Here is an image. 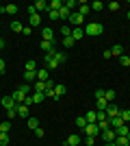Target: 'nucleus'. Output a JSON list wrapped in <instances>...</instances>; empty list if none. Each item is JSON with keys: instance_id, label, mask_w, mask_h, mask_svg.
<instances>
[{"instance_id": "nucleus-54", "label": "nucleus", "mask_w": 130, "mask_h": 146, "mask_svg": "<svg viewBox=\"0 0 130 146\" xmlns=\"http://www.w3.org/2000/svg\"><path fill=\"white\" fill-rule=\"evenodd\" d=\"M35 135H37V137H43V129L37 127V129H35Z\"/></svg>"}, {"instance_id": "nucleus-48", "label": "nucleus", "mask_w": 130, "mask_h": 146, "mask_svg": "<svg viewBox=\"0 0 130 146\" xmlns=\"http://www.w3.org/2000/svg\"><path fill=\"white\" fill-rule=\"evenodd\" d=\"M85 144H87V146H93V144H95V137H91V135H87V137H85Z\"/></svg>"}, {"instance_id": "nucleus-49", "label": "nucleus", "mask_w": 130, "mask_h": 146, "mask_svg": "<svg viewBox=\"0 0 130 146\" xmlns=\"http://www.w3.org/2000/svg\"><path fill=\"white\" fill-rule=\"evenodd\" d=\"M102 120H108V116H106V111H98V122Z\"/></svg>"}, {"instance_id": "nucleus-14", "label": "nucleus", "mask_w": 130, "mask_h": 146, "mask_svg": "<svg viewBox=\"0 0 130 146\" xmlns=\"http://www.w3.org/2000/svg\"><path fill=\"white\" fill-rule=\"evenodd\" d=\"M33 7L37 9V13H43V11L48 13V2H46V0H37V2H35Z\"/></svg>"}, {"instance_id": "nucleus-31", "label": "nucleus", "mask_w": 130, "mask_h": 146, "mask_svg": "<svg viewBox=\"0 0 130 146\" xmlns=\"http://www.w3.org/2000/svg\"><path fill=\"white\" fill-rule=\"evenodd\" d=\"M33 90L35 92H46V83H43V81H35V83H33Z\"/></svg>"}, {"instance_id": "nucleus-5", "label": "nucleus", "mask_w": 130, "mask_h": 146, "mask_svg": "<svg viewBox=\"0 0 130 146\" xmlns=\"http://www.w3.org/2000/svg\"><path fill=\"white\" fill-rule=\"evenodd\" d=\"M100 135H102V140H104V144H108V142H115V137H117L113 129H106V131H102Z\"/></svg>"}, {"instance_id": "nucleus-60", "label": "nucleus", "mask_w": 130, "mask_h": 146, "mask_svg": "<svg viewBox=\"0 0 130 146\" xmlns=\"http://www.w3.org/2000/svg\"><path fill=\"white\" fill-rule=\"evenodd\" d=\"M0 133H2V131H0Z\"/></svg>"}, {"instance_id": "nucleus-30", "label": "nucleus", "mask_w": 130, "mask_h": 146, "mask_svg": "<svg viewBox=\"0 0 130 146\" xmlns=\"http://www.w3.org/2000/svg\"><path fill=\"white\" fill-rule=\"evenodd\" d=\"M39 24H41V15H39V13L31 15V29H33V26H39Z\"/></svg>"}, {"instance_id": "nucleus-23", "label": "nucleus", "mask_w": 130, "mask_h": 146, "mask_svg": "<svg viewBox=\"0 0 130 146\" xmlns=\"http://www.w3.org/2000/svg\"><path fill=\"white\" fill-rule=\"evenodd\" d=\"M115 135H124V137H128V135H130L128 124H124V127H119V129H115Z\"/></svg>"}, {"instance_id": "nucleus-53", "label": "nucleus", "mask_w": 130, "mask_h": 146, "mask_svg": "<svg viewBox=\"0 0 130 146\" xmlns=\"http://www.w3.org/2000/svg\"><path fill=\"white\" fill-rule=\"evenodd\" d=\"M26 11H28V18H31V15H35V13H37V9H35V7H28V9H26Z\"/></svg>"}, {"instance_id": "nucleus-35", "label": "nucleus", "mask_w": 130, "mask_h": 146, "mask_svg": "<svg viewBox=\"0 0 130 146\" xmlns=\"http://www.w3.org/2000/svg\"><path fill=\"white\" fill-rule=\"evenodd\" d=\"M15 116H18V105H15V107H11V109H7V118H9V120H13Z\"/></svg>"}, {"instance_id": "nucleus-37", "label": "nucleus", "mask_w": 130, "mask_h": 146, "mask_svg": "<svg viewBox=\"0 0 130 146\" xmlns=\"http://www.w3.org/2000/svg\"><path fill=\"white\" fill-rule=\"evenodd\" d=\"M9 129H11V120H5L0 124V131H2V133H9Z\"/></svg>"}, {"instance_id": "nucleus-43", "label": "nucleus", "mask_w": 130, "mask_h": 146, "mask_svg": "<svg viewBox=\"0 0 130 146\" xmlns=\"http://www.w3.org/2000/svg\"><path fill=\"white\" fill-rule=\"evenodd\" d=\"M48 18L52 20V22H56V20H61V18H59V11H48Z\"/></svg>"}, {"instance_id": "nucleus-19", "label": "nucleus", "mask_w": 130, "mask_h": 146, "mask_svg": "<svg viewBox=\"0 0 130 146\" xmlns=\"http://www.w3.org/2000/svg\"><path fill=\"white\" fill-rule=\"evenodd\" d=\"M54 61L61 66V63H65V61H67V55H65V52H61V50H56V52H54Z\"/></svg>"}, {"instance_id": "nucleus-46", "label": "nucleus", "mask_w": 130, "mask_h": 146, "mask_svg": "<svg viewBox=\"0 0 130 146\" xmlns=\"http://www.w3.org/2000/svg\"><path fill=\"white\" fill-rule=\"evenodd\" d=\"M52 90H54V83H52V81H46V92H52ZM46 92H43V94H46Z\"/></svg>"}, {"instance_id": "nucleus-59", "label": "nucleus", "mask_w": 130, "mask_h": 146, "mask_svg": "<svg viewBox=\"0 0 130 146\" xmlns=\"http://www.w3.org/2000/svg\"><path fill=\"white\" fill-rule=\"evenodd\" d=\"M65 146H69V144H65Z\"/></svg>"}, {"instance_id": "nucleus-39", "label": "nucleus", "mask_w": 130, "mask_h": 146, "mask_svg": "<svg viewBox=\"0 0 130 146\" xmlns=\"http://www.w3.org/2000/svg\"><path fill=\"white\" fill-rule=\"evenodd\" d=\"M119 116H122V120H124L126 124L130 122V111H128V109H122V113H119Z\"/></svg>"}, {"instance_id": "nucleus-44", "label": "nucleus", "mask_w": 130, "mask_h": 146, "mask_svg": "<svg viewBox=\"0 0 130 146\" xmlns=\"http://www.w3.org/2000/svg\"><path fill=\"white\" fill-rule=\"evenodd\" d=\"M54 92L59 94V98H61L63 94H65V85H54Z\"/></svg>"}, {"instance_id": "nucleus-1", "label": "nucleus", "mask_w": 130, "mask_h": 146, "mask_svg": "<svg viewBox=\"0 0 130 146\" xmlns=\"http://www.w3.org/2000/svg\"><path fill=\"white\" fill-rule=\"evenodd\" d=\"M102 33H104V24H100V22H89L85 26V35H89V37H98Z\"/></svg>"}, {"instance_id": "nucleus-8", "label": "nucleus", "mask_w": 130, "mask_h": 146, "mask_svg": "<svg viewBox=\"0 0 130 146\" xmlns=\"http://www.w3.org/2000/svg\"><path fill=\"white\" fill-rule=\"evenodd\" d=\"M108 124H111V129L115 131V129H119V127H124L126 122L122 120V116H115V118H108Z\"/></svg>"}, {"instance_id": "nucleus-16", "label": "nucleus", "mask_w": 130, "mask_h": 146, "mask_svg": "<svg viewBox=\"0 0 130 146\" xmlns=\"http://www.w3.org/2000/svg\"><path fill=\"white\" fill-rule=\"evenodd\" d=\"M69 15H72V11H69L67 7L63 5V7H61V11H59V18H61L63 22H67V20H69Z\"/></svg>"}, {"instance_id": "nucleus-24", "label": "nucleus", "mask_w": 130, "mask_h": 146, "mask_svg": "<svg viewBox=\"0 0 130 146\" xmlns=\"http://www.w3.org/2000/svg\"><path fill=\"white\" fill-rule=\"evenodd\" d=\"M89 7H91V11H102V9H104L106 5L102 2V0H95V2H91Z\"/></svg>"}, {"instance_id": "nucleus-10", "label": "nucleus", "mask_w": 130, "mask_h": 146, "mask_svg": "<svg viewBox=\"0 0 130 146\" xmlns=\"http://www.w3.org/2000/svg\"><path fill=\"white\" fill-rule=\"evenodd\" d=\"M22 79L31 85V83H35L37 81V72H31V70H24V74H22Z\"/></svg>"}, {"instance_id": "nucleus-47", "label": "nucleus", "mask_w": 130, "mask_h": 146, "mask_svg": "<svg viewBox=\"0 0 130 146\" xmlns=\"http://www.w3.org/2000/svg\"><path fill=\"white\" fill-rule=\"evenodd\" d=\"M108 9H111V11H119V2H108Z\"/></svg>"}, {"instance_id": "nucleus-32", "label": "nucleus", "mask_w": 130, "mask_h": 146, "mask_svg": "<svg viewBox=\"0 0 130 146\" xmlns=\"http://www.w3.org/2000/svg\"><path fill=\"white\" fill-rule=\"evenodd\" d=\"M115 146H128V137H124V135H117V137H115Z\"/></svg>"}, {"instance_id": "nucleus-51", "label": "nucleus", "mask_w": 130, "mask_h": 146, "mask_svg": "<svg viewBox=\"0 0 130 146\" xmlns=\"http://www.w3.org/2000/svg\"><path fill=\"white\" fill-rule=\"evenodd\" d=\"M7 72V63H5V59H0V74H5Z\"/></svg>"}, {"instance_id": "nucleus-57", "label": "nucleus", "mask_w": 130, "mask_h": 146, "mask_svg": "<svg viewBox=\"0 0 130 146\" xmlns=\"http://www.w3.org/2000/svg\"><path fill=\"white\" fill-rule=\"evenodd\" d=\"M128 146H130V135H128Z\"/></svg>"}, {"instance_id": "nucleus-56", "label": "nucleus", "mask_w": 130, "mask_h": 146, "mask_svg": "<svg viewBox=\"0 0 130 146\" xmlns=\"http://www.w3.org/2000/svg\"><path fill=\"white\" fill-rule=\"evenodd\" d=\"M104 146H115V142H108V144H104Z\"/></svg>"}, {"instance_id": "nucleus-50", "label": "nucleus", "mask_w": 130, "mask_h": 146, "mask_svg": "<svg viewBox=\"0 0 130 146\" xmlns=\"http://www.w3.org/2000/svg\"><path fill=\"white\" fill-rule=\"evenodd\" d=\"M20 90L24 92V94H31V85H28V83H24V85H20Z\"/></svg>"}, {"instance_id": "nucleus-28", "label": "nucleus", "mask_w": 130, "mask_h": 146, "mask_svg": "<svg viewBox=\"0 0 130 146\" xmlns=\"http://www.w3.org/2000/svg\"><path fill=\"white\" fill-rule=\"evenodd\" d=\"M26 122H28V129H33V131H35V129L39 127V120H37V118H33V116H28V118H26Z\"/></svg>"}, {"instance_id": "nucleus-45", "label": "nucleus", "mask_w": 130, "mask_h": 146, "mask_svg": "<svg viewBox=\"0 0 130 146\" xmlns=\"http://www.w3.org/2000/svg\"><path fill=\"white\" fill-rule=\"evenodd\" d=\"M63 5L67 7L69 11H72V9H74V7H78V2H76V0H67V2H63Z\"/></svg>"}, {"instance_id": "nucleus-38", "label": "nucleus", "mask_w": 130, "mask_h": 146, "mask_svg": "<svg viewBox=\"0 0 130 146\" xmlns=\"http://www.w3.org/2000/svg\"><path fill=\"white\" fill-rule=\"evenodd\" d=\"M98 129H100V133H102V131H106V129H111L108 120H102V122H98Z\"/></svg>"}, {"instance_id": "nucleus-55", "label": "nucleus", "mask_w": 130, "mask_h": 146, "mask_svg": "<svg viewBox=\"0 0 130 146\" xmlns=\"http://www.w3.org/2000/svg\"><path fill=\"white\" fill-rule=\"evenodd\" d=\"M5 46H7V42H5V39H0V50L5 48Z\"/></svg>"}, {"instance_id": "nucleus-12", "label": "nucleus", "mask_w": 130, "mask_h": 146, "mask_svg": "<svg viewBox=\"0 0 130 146\" xmlns=\"http://www.w3.org/2000/svg\"><path fill=\"white\" fill-rule=\"evenodd\" d=\"M0 105L5 107V109H11V107H15V100H13V96H2V100H0Z\"/></svg>"}, {"instance_id": "nucleus-34", "label": "nucleus", "mask_w": 130, "mask_h": 146, "mask_svg": "<svg viewBox=\"0 0 130 146\" xmlns=\"http://www.w3.org/2000/svg\"><path fill=\"white\" fill-rule=\"evenodd\" d=\"M61 35L63 37H69V35H72V26H69V24H63L61 26Z\"/></svg>"}, {"instance_id": "nucleus-26", "label": "nucleus", "mask_w": 130, "mask_h": 146, "mask_svg": "<svg viewBox=\"0 0 130 146\" xmlns=\"http://www.w3.org/2000/svg\"><path fill=\"white\" fill-rule=\"evenodd\" d=\"M85 120L87 122H98V111H87V113H85Z\"/></svg>"}, {"instance_id": "nucleus-20", "label": "nucleus", "mask_w": 130, "mask_h": 146, "mask_svg": "<svg viewBox=\"0 0 130 146\" xmlns=\"http://www.w3.org/2000/svg\"><path fill=\"white\" fill-rule=\"evenodd\" d=\"M89 11H91V7L87 5V2H78V13H80L82 18H85V15H87Z\"/></svg>"}, {"instance_id": "nucleus-11", "label": "nucleus", "mask_w": 130, "mask_h": 146, "mask_svg": "<svg viewBox=\"0 0 130 146\" xmlns=\"http://www.w3.org/2000/svg\"><path fill=\"white\" fill-rule=\"evenodd\" d=\"M26 96H28V94H24V92L20 90V87H18L15 92H13V100H15L18 105H22V103H24V100H26Z\"/></svg>"}, {"instance_id": "nucleus-25", "label": "nucleus", "mask_w": 130, "mask_h": 146, "mask_svg": "<svg viewBox=\"0 0 130 146\" xmlns=\"http://www.w3.org/2000/svg\"><path fill=\"white\" fill-rule=\"evenodd\" d=\"M115 96H117V92H115V90H106L104 92V98L108 100V103H115Z\"/></svg>"}, {"instance_id": "nucleus-58", "label": "nucleus", "mask_w": 130, "mask_h": 146, "mask_svg": "<svg viewBox=\"0 0 130 146\" xmlns=\"http://www.w3.org/2000/svg\"><path fill=\"white\" fill-rule=\"evenodd\" d=\"M128 20H130V11H128Z\"/></svg>"}, {"instance_id": "nucleus-33", "label": "nucleus", "mask_w": 130, "mask_h": 146, "mask_svg": "<svg viewBox=\"0 0 130 146\" xmlns=\"http://www.w3.org/2000/svg\"><path fill=\"white\" fill-rule=\"evenodd\" d=\"M87 124H89V122L85 120V116H78V118H76V127H78V129H85Z\"/></svg>"}, {"instance_id": "nucleus-13", "label": "nucleus", "mask_w": 130, "mask_h": 146, "mask_svg": "<svg viewBox=\"0 0 130 146\" xmlns=\"http://www.w3.org/2000/svg\"><path fill=\"white\" fill-rule=\"evenodd\" d=\"M80 142H82V137H80V135H78V133H72V135L67 137V140H65V144H69V146H78Z\"/></svg>"}, {"instance_id": "nucleus-9", "label": "nucleus", "mask_w": 130, "mask_h": 146, "mask_svg": "<svg viewBox=\"0 0 130 146\" xmlns=\"http://www.w3.org/2000/svg\"><path fill=\"white\" fill-rule=\"evenodd\" d=\"M41 37L46 42H54V31L50 29V26H46V29H41Z\"/></svg>"}, {"instance_id": "nucleus-29", "label": "nucleus", "mask_w": 130, "mask_h": 146, "mask_svg": "<svg viewBox=\"0 0 130 146\" xmlns=\"http://www.w3.org/2000/svg\"><path fill=\"white\" fill-rule=\"evenodd\" d=\"M24 68H26V70H31V72H37V61H35V59H28Z\"/></svg>"}, {"instance_id": "nucleus-4", "label": "nucleus", "mask_w": 130, "mask_h": 146, "mask_svg": "<svg viewBox=\"0 0 130 146\" xmlns=\"http://www.w3.org/2000/svg\"><path fill=\"white\" fill-rule=\"evenodd\" d=\"M82 131H85L87 135H91V137H98L100 135V129H98V122H89V124H87L85 129H82Z\"/></svg>"}, {"instance_id": "nucleus-52", "label": "nucleus", "mask_w": 130, "mask_h": 146, "mask_svg": "<svg viewBox=\"0 0 130 146\" xmlns=\"http://www.w3.org/2000/svg\"><path fill=\"white\" fill-rule=\"evenodd\" d=\"M104 92L106 90H95V100H98V98H104Z\"/></svg>"}, {"instance_id": "nucleus-6", "label": "nucleus", "mask_w": 130, "mask_h": 146, "mask_svg": "<svg viewBox=\"0 0 130 146\" xmlns=\"http://www.w3.org/2000/svg\"><path fill=\"white\" fill-rule=\"evenodd\" d=\"M122 113V109H117V105L115 103H108V107H106V116L108 118H115V116H119Z\"/></svg>"}, {"instance_id": "nucleus-40", "label": "nucleus", "mask_w": 130, "mask_h": 146, "mask_svg": "<svg viewBox=\"0 0 130 146\" xmlns=\"http://www.w3.org/2000/svg\"><path fill=\"white\" fill-rule=\"evenodd\" d=\"M9 144V133H0V146Z\"/></svg>"}, {"instance_id": "nucleus-18", "label": "nucleus", "mask_w": 130, "mask_h": 146, "mask_svg": "<svg viewBox=\"0 0 130 146\" xmlns=\"http://www.w3.org/2000/svg\"><path fill=\"white\" fill-rule=\"evenodd\" d=\"M28 109H31V107H28V105H18V116H22V118H28Z\"/></svg>"}, {"instance_id": "nucleus-36", "label": "nucleus", "mask_w": 130, "mask_h": 146, "mask_svg": "<svg viewBox=\"0 0 130 146\" xmlns=\"http://www.w3.org/2000/svg\"><path fill=\"white\" fill-rule=\"evenodd\" d=\"M74 39H72V35H69V37H63V46H65V48H72V46H74Z\"/></svg>"}, {"instance_id": "nucleus-42", "label": "nucleus", "mask_w": 130, "mask_h": 146, "mask_svg": "<svg viewBox=\"0 0 130 146\" xmlns=\"http://www.w3.org/2000/svg\"><path fill=\"white\" fill-rule=\"evenodd\" d=\"M7 13L15 15V13H18V5H7Z\"/></svg>"}, {"instance_id": "nucleus-17", "label": "nucleus", "mask_w": 130, "mask_h": 146, "mask_svg": "<svg viewBox=\"0 0 130 146\" xmlns=\"http://www.w3.org/2000/svg\"><path fill=\"white\" fill-rule=\"evenodd\" d=\"M111 55H113V57H117V59H119V57L124 55V46H119V44H115V46L111 48Z\"/></svg>"}, {"instance_id": "nucleus-7", "label": "nucleus", "mask_w": 130, "mask_h": 146, "mask_svg": "<svg viewBox=\"0 0 130 146\" xmlns=\"http://www.w3.org/2000/svg\"><path fill=\"white\" fill-rule=\"evenodd\" d=\"M43 61H46V70H48V72H50V70H56V68H59V63L54 61V57H50V55L43 57Z\"/></svg>"}, {"instance_id": "nucleus-15", "label": "nucleus", "mask_w": 130, "mask_h": 146, "mask_svg": "<svg viewBox=\"0 0 130 146\" xmlns=\"http://www.w3.org/2000/svg\"><path fill=\"white\" fill-rule=\"evenodd\" d=\"M82 35H85V29H82V26H78V29H72V39H74V42L82 39Z\"/></svg>"}, {"instance_id": "nucleus-2", "label": "nucleus", "mask_w": 130, "mask_h": 146, "mask_svg": "<svg viewBox=\"0 0 130 146\" xmlns=\"http://www.w3.org/2000/svg\"><path fill=\"white\" fill-rule=\"evenodd\" d=\"M43 100H46V94H43V92H33L31 96H26L24 105H28V107H31V105H41Z\"/></svg>"}, {"instance_id": "nucleus-21", "label": "nucleus", "mask_w": 130, "mask_h": 146, "mask_svg": "<svg viewBox=\"0 0 130 146\" xmlns=\"http://www.w3.org/2000/svg\"><path fill=\"white\" fill-rule=\"evenodd\" d=\"M95 105H98V109H95V111H106L108 100H106V98H98V100H95Z\"/></svg>"}, {"instance_id": "nucleus-41", "label": "nucleus", "mask_w": 130, "mask_h": 146, "mask_svg": "<svg viewBox=\"0 0 130 146\" xmlns=\"http://www.w3.org/2000/svg\"><path fill=\"white\" fill-rule=\"evenodd\" d=\"M119 63H122V66H128V68H130V57H128V55H122V57H119Z\"/></svg>"}, {"instance_id": "nucleus-27", "label": "nucleus", "mask_w": 130, "mask_h": 146, "mask_svg": "<svg viewBox=\"0 0 130 146\" xmlns=\"http://www.w3.org/2000/svg\"><path fill=\"white\" fill-rule=\"evenodd\" d=\"M11 31L22 33V31H24V24H22V22H18V20H13V22H11Z\"/></svg>"}, {"instance_id": "nucleus-3", "label": "nucleus", "mask_w": 130, "mask_h": 146, "mask_svg": "<svg viewBox=\"0 0 130 146\" xmlns=\"http://www.w3.org/2000/svg\"><path fill=\"white\" fill-rule=\"evenodd\" d=\"M69 26H72V29H78V26H82V22H85V18H82L80 13L78 11H72V15H69Z\"/></svg>"}, {"instance_id": "nucleus-22", "label": "nucleus", "mask_w": 130, "mask_h": 146, "mask_svg": "<svg viewBox=\"0 0 130 146\" xmlns=\"http://www.w3.org/2000/svg\"><path fill=\"white\" fill-rule=\"evenodd\" d=\"M50 76H48V70H46V68H41V70H37V81H43V83H46V81H48Z\"/></svg>"}]
</instances>
